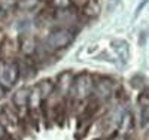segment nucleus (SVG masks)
Masks as SVG:
<instances>
[{
  "label": "nucleus",
  "instance_id": "1",
  "mask_svg": "<svg viewBox=\"0 0 149 140\" xmlns=\"http://www.w3.org/2000/svg\"><path fill=\"white\" fill-rule=\"evenodd\" d=\"M18 66L17 63H9V64H0V85H2L5 90L14 85V82L18 78Z\"/></svg>",
  "mask_w": 149,
  "mask_h": 140
},
{
  "label": "nucleus",
  "instance_id": "2",
  "mask_svg": "<svg viewBox=\"0 0 149 140\" xmlns=\"http://www.w3.org/2000/svg\"><path fill=\"white\" fill-rule=\"evenodd\" d=\"M93 88H94V82L91 79V76L82 75L78 78V81L74 82V95L79 100H85L93 93Z\"/></svg>",
  "mask_w": 149,
  "mask_h": 140
},
{
  "label": "nucleus",
  "instance_id": "3",
  "mask_svg": "<svg viewBox=\"0 0 149 140\" xmlns=\"http://www.w3.org/2000/svg\"><path fill=\"white\" fill-rule=\"evenodd\" d=\"M46 42H48L49 46L54 48V49L64 48V46H67L72 42V34L67 30H58V31H54V33L49 34Z\"/></svg>",
  "mask_w": 149,
  "mask_h": 140
},
{
  "label": "nucleus",
  "instance_id": "4",
  "mask_svg": "<svg viewBox=\"0 0 149 140\" xmlns=\"http://www.w3.org/2000/svg\"><path fill=\"white\" fill-rule=\"evenodd\" d=\"M93 91L97 97H102V98H106L112 94V85L106 81H102V82H97L93 88Z\"/></svg>",
  "mask_w": 149,
  "mask_h": 140
},
{
  "label": "nucleus",
  "instance_id": "5",
  "mask_svg": "<svg viewBox=\"0 0 149 140\" xmlns=\"http://www.w3.org/2000/svg\"><path fill=\"white\" fill-rule=\"evenodd\" d=\"M140 115H142V124L149 122V97L143 95L140 98Z\"/></svg>",
  "mask_w": 149,
  "mask_h": 140
},
{
  "label": "nucleus",
  "instance_id": "6",
  "mask_svg": "<svg viewBox=\"0 0 149 140\" xmlns=\"http://www.w3.org/2000/svg\"><path fill=\"white\" fill-rule=\"evenodd\" d=\"M113 48H115L116 54L119 55V58H121L122 63L128 58V46H127V43L124 42V40H116L113 43Z\"/></svg>",
  "mask_w": 149,
  "mask_h": 140
},
{
  "label": "nucleus",
  "instance_id": "7",
  "mask_svg": "<svg viewBox=\"0 0 149 140\" xmlns=\"http://www.w3.org/2000/svg\"><path fill=\"white\" fill-rule=\"evenodd\" d=\"M29 95H30V93H29L27 90H19V91L15 94V97H14V103H15L17 106H19V107L26 106V104L29 103Z\"/></svg>",
  "mask_w": 149,
  "mask_h": 140
},
{
  "label": "nucleus",
  "instance_id": "8",
  "mask_svg": "<svg viewBox=\"0 0 149 140\" xmlns=\"http://www.w3.org/2000/svg\"><path fill=\"white\" fill-rule=\"evenodd\" d=\"M40 100H42V95L39 93V88H34V90L30 93V95H29V106H30V109H37L39 107Z\"/></svg>",
  "mask_w": 149,
  "mask_h": 140
},
{
  "label": "nucleus",
  "instance_id": "9",
  "mask_svg": "<svg viewBox=\"0 0 149 140\" xmlns=\"http://www.w3.org/2000/svg\"><path fill=\"white\" fill-rule=\"evenodd\" d=\"M70 81H72V76L69 73H64V75H61V78H60V82H58V88H60V91L63 95H66L69 93V88H70Z\"/></svg>",
  "mask_w": 149,
  "mask_h": 140
},
{
  "label": "nucleus",
  "instance_id": "10",
  "mask_svg": "<svg viewBox=\"0 0 149 140\" xmlns=\"http://www.w3.org/2000/svg\"><path fill=\"white\" fill-rule=\"evenodd\" d=\"M39 93H40V95L42 97H48L49 94L52 93V90H54V85L49 82V81H46V82H43V84H40L39 86Z\"/></svg>",
  "mask_w": 149,
  "mask_h": 140
},
{
  "label": "nucleus",
  "instance_id": "11",
  "mask_svg": "<svg viewBox=\"0 0 149 140\" xmlns=\"http://www.w3.org/2000/svg\"><path fill=\"white\" fill-rule=\"evenodd\" d=\"M70 2L72 0H52V5L58 9H66V8H69Z\"/></svg>",
  "mask_w": 149,
  "mask_h": 140
},
{
  "label": "nucleus",
  "instance_id": "12",
  "mask_svg": "<svg viewBox=\"0 0 149 140\" xmlns=\"http://www.w3.org/2000/svg\"><path fill=\"white\" fill-rule=\"evenodd\" d=\"M33 49H34V42H33V40H26V42H24L22 51H24L26 54H30V52H33Z\"/></svg>",
  "mask_w": 149,
  "mask_h": 140
},
{
  "label": "nucleus",
  "instance_id": "13",
  "mask_svg": "<svg viewBox=\"0 0 149 140\" xmlns=\"http://www.w3.org/2000/svg\"><path fill=\"white\" fill-rule=\"evenodd\" d=\"M3 134H5V128H3V125L0 124V139L3 137Z\"/></svg>",
  "mask_w": 149,
  "mask_h": 140
},
{
  "label": "nucleus",
  "instance_id": "14",
  "mask_svg": "<svg viewBox=\"0 0 149 140\" xmlns=\"http://www.w3.org/2000/svg\"><path fill=\"white\" fill-rule=\"evenodd\" d=\"M3 94H5V88H3L2 85H0V98L3 97Z\"/></svg>",
  "mask_w": 149,
  "mask_h": 140
},
{
  "label": "nucleus",
  "instance_id": "15",
  "mask_svg": "<svg viewBox=\"0 0 149 140\" xmlns=\"http://www.w3.org/2000/svg\"><path fill=\"white\" fill-rule=\"evenodd\" d=\"M113 140H125L124 137H116V139H113Z\"/></svg>",
  "mask_w": 149,
  "mask_h": 140
}]
</instances>
